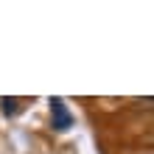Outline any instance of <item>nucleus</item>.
<instances>
[{
  "mask_svg": "<svg viewBox=\"0 0 154 154\" xmlns=\"http://www.w3.org/2000/svg\"><path fill=\"white\" fill-rule=\"evenodd\" d=\"M51 112H53V126H56L59 132L70 129L73 118H70V112H67V106H65V101H62V98H51Z\"/></svg>",
  "mask_w": 154,
  "mask_h": 154,
  "instance_id": "nucleus-1",
  "label": "nucleus"
},
{
  "mask_svg": "<svg viewBox=\"0 0 154 154\" xmlns=\"http://www.w3.org/2000/svg\"><path fill=\"white\" fill-rule=\"evenodd\" d=\"M17 98H3V115H14L17 112Z\"/></svg>",
  "mask_w": 154,
  "mask_h": 154,
  "instance_id": "nucleus-2",
  "label": "nucleus"
}]
</instances>
